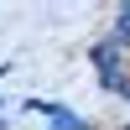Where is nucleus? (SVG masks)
<instances>
[{"label":"nucleus","mask_w":130,"mask_h":130,"mask_svg":"<svg viewBox=\"0 0 130 130\" xmlns=\"http://www.w3.org/2000/svg\"><path fill=\"white\" fill-rule=\"evenodd\" d=\"M89 57H94V73H120V57H125V52L115 47L109 37H99V42H94V52H89Z\"/></svg>","instance_id":"f257e3e1"},{"label":"nucleus","mask_w":130,"mask_h":130,"mask_svg":"<svg viewBox=\"0 0 130 130\" xmlns=\"http://www.w3.org/2000/svg\"><path fill=\"white\" fill-rule=\"evenodd\" d=\"M109 42H115V47H130V5L115 10V31H109Z\"/></svg>","instance_id":"f03ea898"},{"label":"nucleus","mask_w":130,"mask_h":130,"mask_svg":"<svg viewBox=\"0 0 130 130\" xmlns=\"http://www.w3.org/2000/svg\"><path fill=\"white\" fill-rule=\"evenodd\" d=\"M5 73H10V62H0V78H5Z\"/></svg>","instance_id":"20e7f679"},{"label":"nucleus","mask_w":130,"mask_h":130,"mask_svg":"<svg viewBox=\"0 0 130 130\" xmlns=\"http://www.w3.org/2000/svg\"><path fill=\"white\" fill-rule=\"evenodd\" d=\"M120 99H130V73H125V78H120Z\"/></svg>","instance_id":"7ed1b4c3"}]
</instances>
